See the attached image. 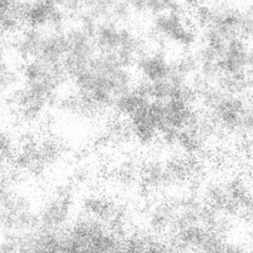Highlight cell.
Listing matches in <instances>:
<instances>
[{
    "mask_svg": "<svg viewBox=\"0 0 253 253\" xmlns=\"http://www.w3.org/2000/svg\"><path fill=\"white\" fill-rule=\"evenodd\" d=\"M221 73L236 74L253 69V47L241 38L229 41L223 56L217 61Z\"/></svg>",
    "mask_w": 253,
    "mask_h": 253,
    "instance_id": "6da1fadb",
    "label": "cell"
},
{
    "mask_svg": "<svg viewBox=\"0 0 253 253\" xmlns=\"http://www.w3.org/2000/svg\"><path fill=\"white\" fill-rule=\"evenodd\" d=\"M139 76L150 82L166 79L170 74V59L165 47H156L136 57L135 66Z\"/></svg>",
    "mask_w": 253,
    "mask_h": 253,
    "instance_id": "7a4b0ae2",
    "label": "cell"
},
{
    "mask_svg": "<svg viewBox=\"0 0 253 253\" xmlns=\"http://www.w3.org/2000/svg\"><path fill=\"white\" fill-rule=\"evenodd\" d=\"M177 208L172 199L161 200L153 203L147 214L148 228L156 235L165 234L175 217Z\"/></svg>",
    "mask_w": 253,
    "mask_h": 253,
    "instance_id": "3957f363",
    "label": "cell"
},
{
    "mask_svg": "<svg viewBox=\"0 0 253 253\" xmlns=\"http://www.w3.org/2000/svg\"><path fill=\"white\" fill-rule=\"evenodd\" d=\"M207 142L208 141L196 130L186 126V128L181 129L178 133L176 146H178L180 151L184 154L197 157L204 153Z\"/></svg>",
    "mask_w": 253,
    "mask_h": 253,
    "instance_id": "277c9868",
    "label": "cell"
},
{
    "mask_svg": "<svg viewBox=\"0 0 253 253\" xmlns=\"http://www.w3.org/2000/svg\"><path fill=\"white\" fill-rule=\"evenodd\" d=\"M203 201L205 205L218 212H223L229 201L227 190L224 183L211 181L203 190Z\"/></svg>",
    "mask_w": 253,
    "mask_h": 253,
    "instance_id": "5b68a950",
    "label": "cell"
},
{
    "mask_svg": "<svg viewBox=\"0 0 253 253\" xmlns=\"http://www.w3.org/2000/svg\"><path fill=\"white\" fill-rule=\"evenodd\" d=\"M141 184L150 190L164 189L165 185V164L151 162L145 166L140 173Z\"/></svg>",
    "mask_w": 253,
    "mask_h": 253,
    "instance_id": "8992f818",
    "label": "cell"
},
{
    "mask_svg": "<svg viewBox=\"0 0 253 253\" xmlns=\"http://www.w3.org/2000/svg\"><path fill=\"white\" fill-rule=\"evenodd\" d=\"M133 12L131 9L130 2L126 1H113L111 6V18H112L117 25H126L131 18Z\"/></svg>",
    "mask_w": 253,
    "mask_h": 253,
    "instance_id": "52a82bcc",
    "label": "cell"
},
{
    "mask_svg": "<svg viewBox=\"0 0 253 253\" xmlns=\"http://www.w3.org/2000/svg\"><path fill=\"white\" fill-rule=\"evenodd\" d=\"M169 1H160V0H150L147 1V13L154 17L156 15L168 12Z\"/></svg>",
    "mask_w": 253,
    "mask_h": 253,
    "instance_id": "ba28073f",
    "label": "cell"
},
{
    "mask_svg": "<svg viewBox=\"0 0 253 253\" xmlns=\"http://www.w3.org/2000/svg\"><path fill=\"white\" fill-rule=\"evenodd\" d=\"M133 14H144L147 13V1L144 0H135L130 2Z\"/></svg>",
    "mask_w": 253,
    "mask_h": 253,
    "instance_id": "9c48e42d",
    "label": "cell"
},
{
    "mask_svg": "<svg viewBox=\"0 0 253 253\" xmlns=\"http://www.w3.org/2000/svg\"><path fill=\"white\" fill-rule=\"evenodd\" d=\"M245 249L241 247V245L239 244H233V243H228L226 242L225 244V249L224 251L227 252H239V251H244Z\"/></svg>",
    "mask_w": 253,
    "mask_h": 253,
    "instance_id": "30bf717a",
    "label": "cell"
},
{
    "mask_svg": "<svg viewBox=\"0 0 253 253\" xmlns=\"http://www.w3.org/2000/svg\"><path fill=\"white\" fill-rule=\"evenodd\" d=\"M249 246L251 247V250H253V235H252L251 240H250V244H249Z\"/></svg>",
    "mask_w": 253,
    "mask_h": 253,
    "instance_id": "8fae6325",
    "label": "cell"
}]
</instances>
